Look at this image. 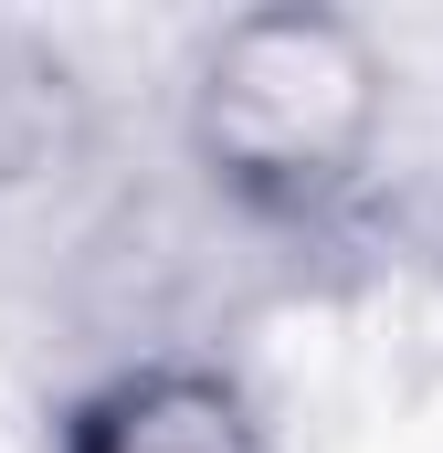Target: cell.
Returning a JSON list of instances; mask_svg holds the SVG:
<instances>
[{
  "mask_svg": "<svg viewBox=\"0 0 443 453\" xmlns=\"http://www.w3.org/2000/svg\"><path fill=\"white\" fill-rule=\"evenodd\" d=\"M401 64L391 42L328 0H264L212 21L180 53V148L243 222L317 232L338 222L391 148Z\"/></svg>",
  "mask_w": 443,
  "mask_h": 453,
  "instance_id": "obj_1",
  "label": "cell"
},
{
  "mask_svg": "<svg viewBox=\"0 0 443 453\" xmlns=\"http://www.w3.org/2000/svg\"><path fill=\"white\" fill-rule=\"evenodd\" d=\"M43 453H275V422L253 411V390L222 358H127L106 380H85Z\"/></svg>",
  "mask_w": 443,
  "mask_h": 453,
  "instance_id": "obj_2",
  "label": "cell"
}]
</instances>
